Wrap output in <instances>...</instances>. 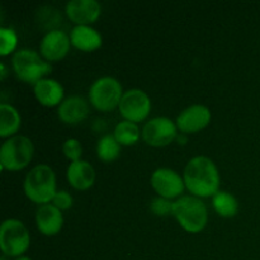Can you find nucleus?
Instances as JSON below:
<instances>
[{
    "label": "nucleus",
    "mask_w": 260,
    "mask_h": 260,
    "mask_svg": "<svg viewBox=\"0 0 260 260\" xmlns=\"http://www.w3.org/2000/svg\"><path fill=\"white\" fill-rule=\"evenodd\" d=\"M185 188L197 198L213 197L220 192V173L215 162L207 156L189 160L183 174Z\"/></svg>",
    "instance_id": "nucleus-1"
},
{
    "label": "nucleus",
    "mask_w": 260,
    "mask_h": 260,
    "mask_svg": "<svg viewBox=\"0 0 260 260\" xmlns=\"http://www.w3.org/2000/svg\"><path fill=\"white\" fill-rule=\"evenodd\" d=\"M113 136L121 146H132L140 140L139 126L134 122L122 121L114 128Z\"/></svg>",
    "instance_id": "nucleus-22"
},
{
    "label": "nucleus",
    "mask_w": 260,
    "mask_h": 260,
    "mask_svg": "<svg viewBox=\"0 0 260 260\" xmlns=\"http://www.w3.org/2000/svg\"><path fill=\"white\" fill-rule=\"evenodd\" d=\"M173 216L180 228L187 233L197 234L206 228L208 221L207 207L201 198L194 196H183L174 202Z\"/></svg>",
    "instance_id": "nucleus-3"
},
{
    "label": "nucleus",
    "mask_w": 260,
    "mask_h": 260,
    "mask_svg": "<svg viewBox=\"0 0 260 260\" xmlns=\"http://www.w3.org/2000/svg\"><path fill=\"white\" fill-rule=\"evenodd\" d=\"M212 198L213 208H215L216 213L218 216L225 218H230L236 216L239 210V205L236 198L231 193L225 192V190H220Z\"/></svg>",
    "instance_id": "nucleus-20"
},
{
    "label": "nucleus",
    "mask_w": 260,
    "mask_h": 260,
    "mask_svg": "<svg viewBox=\"0 0 260 260\" xmlns=\"http://www.w3.org/2000/svg\"><path fill=\"white\" fill-rule=\"evenodd\" d=\"M68 182L74 189L76 190H88L89 188L93 187L95 182V170L84 160H78V161L70 162L66 172Z\"/></svg>",
    "instance_id": "nucleus-16"
},
{
    "label": "nucleus",
    "mask_w": 260,
    "mask_h": 260,
    "mask_svg": "<svg viewBox=\"0 0 260 260\" xmlns=\"http://www.w3.org/2000/svg\"><path fill=\"white\" fill-rule=\"evenodd\" d=\"M173 207H174V202L162 197L154 198L151 205H150L151 212L154 213L155 216H159V217L173 216Z\"/></svg>",
    "instance_id": "nucleus-24"
},
{
    "label": "nucleus",
    "mask_w": 260,
    "mask_h": 260,
    "mask_svg": "<svg viewBox=\"0 0 260 260\" xmlns=\"http://www.w3.org/2000/svg\"><path fill=\"white\" fill-rule=\"evenodd\" d=\"M121 83L112 76H103L94 81L89 90L91 106L101 112H111L119 107L123 96Z\"/></svg>",
    "instance_id": "nucleus-7"
},
{
    "label": "nucleus",
    "mask_w": 260,
    "mask_h": 260,
    "mask_svg": "<svg viewBox=\"0 0 260 260\" xmlns=\"http://www.w3.org/2000/svg\"><path fill=\"white\" fill-rule=\"evenodd\" d=\"M70 36L62 30L53 29L46 33L41 40L40 53L47 62H57L66 57L70 51Z\"/></svg>",
    "instance_id": "nucleus-11"
},
{
    "label": "nucleus",
    "mask_w": 260,
    "mask_h": 260,
    "mask_svg": "<svg viewBox=\"0 0 260 260\" xmlns=\"http://www.w3.org/2000/svg\"><path fill=\"white\" fill-rule=\"evenodd\" d=\"M36 225L45 236L57 235L63 226L62 212L52 203L40 206L36 212Z\"/></svg>",
    "instance_id": "nucleus-14"
},
{
    "label": "nucleus",
    "mask_w": 260,
    "mask_h": 260,
    "mask_svg": "<svg viewBox=\"0 0 260 260\" xmlns=\"http://www.w3.org/2000/svg\"><path fill=\"white\" fill-rule=\"evenodd\" d=\"M151 185L159 197L167 200L180 198L185 189L184 179L169 168H159L155 170L151 175Z\"/></svg>",
    "instance_id": "nucleus-10"
},
{
    "label": "nucleus",
    "mask_w": 260,
    "mask_h": 260,
    "mask_svg": "<svg viewBox=\"0 0 260 260\" xmlns=\"http://www.w3.org/2000/svg\"><path fill=\"white\" fill-rule=\"evenodd\" d=\"M0 69H2V80H4L5 75H7V69H5L4 63H2V65H0Z\"/></svg>",
    "instance_id": "nucleus-27"
},
{
    "label": "nucleus",
    "mask_w": 260,
    "mask_h": 260,
    "mask_svg": "<svg viewBox=\"0 0 260 260\" xmlns=\"http://www.w3.org/2000/svg\"><path fill=\"white\" fill-rule=\"evenodd\" d=\"M35 154L32 140L27 136H13L0 147V165L3 170L18 172L29 165Z\"/></svg>",
    "instance_id": "nucleus-4"
},
{
    "label": "nucleus",
    "mask_w": 260,
    "mask_h": 260,
    "mask_svg": "<svg viewBox=\"0 0 260 260\" xmlns=\"http://www.w3.org/2000/svg\"><path fill=\"white\" fill-rule=\"evenodd\" d=\"M20 114L13 106L7 103L0 104V137H13L20 128ZM17 136V135H15Z\"/></svg>",
    "instance_id": "nucleus-19"
},
{
    "label": "nucleus",
    "mask_w": 260,
    "mask_h": 260,
    "mask_svg": "<svg viewBox=\"0 0 260 260\" xmlns=\"http://www.w3.org/2000/svg\"><path fill=\"white\" fill-rule=\"evenodd\" d=\"M57 116L61 122L66 124H79L89 116V104L84 98L78 95L63 99L58 106Z\"/></svg>",
    "instance_id": "nucleus-15"
},
{
    "label": "nucleus",
    "mask_w": 260,
    "mask_h": 260,
    "mask_svg": "<svg viewBox=\"0 0 260 260\" xmlns=\"http://www.w3.org/2000/svg\"><path fill=\"white\" fill-rule=\"evenodd\" d=\"M15 260H32V259L27 258V256H20V258H17Z\"/></svg>",
    "instance_id": "nucleus-28"
},
{
    "label": "nucleus",
    "mask_w": 260,
    "mask_h": 260,
    "mask_svg": "<svg viewBox=\"0 0 260 260\" xmlns=\"http://www.w3.org/2000/svg\"><path fill=\"white\" fill-rule=\"evenodd\" d=\"M121 152V145L113 135H104L96 145V155L99 160L104 162H112L118 159Z\"/></svg>",
    "instance_id": "nucleus-21"
},
{
    "label": "nucleus",
    "mask_w": 260,
    "mask_h": 260,
    "mask_svg": "<svg viewBox=\"0 0 260 260\" xmlns=\"http://www.w3.org/2000/svg\"><path fill=\"white\" fill-rule=\"evenodd\" d=\"M118 109L124 121L137 124L149 117L151 112V101L141 89H129L124 91Z\"/></svg>",
    "instance_id": "nucleus-8"
},
{
    "label": "nucleus",
    "mask_w": 260,
    "mask_h": 260,
    "mask_svg": "<svg viewBox=\"0 0 260 260\" xmlns=\"http://www.w3.org/2000/svg\"><path fill=\"white\" fill-rule=\"evenodd\" d=\"M178 127L167 117H156L147 122L142 128V139L149 146L164 147L178 137Z\"/></svg>",
    "instance_id": "nucleus-9"
},
{
    "label": "nucleus",
    "mask_w": 260,
    "mask_h": 260,
    "mask_svg": "<svg viewBox=\"0 0 260 260\" xmlns=\"http://www.w3.org/2000/svg\"><path fill=\"white\" fill-rule=\"evenodd\" d=\"M33 91L38 103L45 107L60 106L63 102V88L55 79H42L33 85Z\"/></svg>",
    "instance_id": "nucleus-18"
},
{
    "label": "nucleus",
    "mask_w": 260,
    "mask_h": 260,
    "mask_svg": "<svg viewBox=\"0 0 260 260\" xmlns=\"http://www.w3.org/2000/svg\"><path fill=\"white\" fill-rule=\"evenodd\" d=\"M211 117H212L211 111L207 107L202 104H194L180 112L175 124L178 129L184 135L196 134L205 129L210 124Z\"/></svg>",
    "instance_id": "nucleus-12"
},
{
    "label": "nucleus",
    "mask_w": 260,
    "mask_h": 260,
    "mask_svg": "<svg viewBox=\"0 0 260 260\" xmlns=\"http://www.w3.org/2000/svg\"><path fill=\"white\" fill-rule=\"evenodd\" d=\"M65 10L69 19L76 25L93 24L102 14V7L96 0H71Z\"/></svg>",
    "instance_id": "nucleus-13"
},
{
    "label": "nucleus",
    "mask_w": 260,
    "mask_h": 260,
    "mask_svg": "<svg viewBox=\"0 0 260 260\" xmlns=\"http://www.w3.org/2000/svg\"><path fill=\"white\" fill-rule=\"evenodd\" d=\"M30 246V234L24 223L8 218L0 226V249L9 258H20Z\"/></svg>",
    "instance_id": "nucleus-6"
},
{
    "label": "nucleus",
    "mask_w": 260,
    "mask_h": 260,
    "mask_svg": "<svg viewBox=\"0 0 260 260\" xmlns=\"http://www.w3.org/2000/svg\"><path fill=\"white\" fill-rule=\"evenodd\" d=\"M52 205L60 211L69 210L73 206V197L66 190H57V193H56L52 200Z\"/></svg>",
    "instance_id": "nucleus-26"
},
{
    "label": "nucleus",
    "mask_w": 260,
    "mask_h": 260,
    "mask_svg": "<svg viewBox=\"0 0 260 260\" xmlns=\"http://www.w3.org/2000/svg\"><path fill=\"white\" fill-rule=\"evenodd\" d=\"M17 35L12 28H0V55L3 57L10 55L17 47Z\"/></svg>",
    "instance_id": "nucleus-23"
},
{
    "label": "nucleus",
    "mask_w": 260,
    "mask_h": 260,
    "mask_svg": "<svg viewBox=\"0 0 260 260\" xmlns=\"http://www.w3.org/2000/svg\"><path fill=\"white\" fill-rule=\"evenodd\" d=\"M24 193L28 200L37 205H48L57 193L56 175L51 167L46 164L36 165L24 179Z\"/></svg>",
    "instance_id": "nucleus-2"
},
{
    "label": "nucleus",
    "mask_w": 260,
    "mask_h": 260,
    "mask_svg": "<svg viewBox=\"0 0 260 260\" xmlns=\"http://www.w3.org/2000/svg\"><path fill=\"white\" fill-rule=\"evenodd\" d=\"M12 66L18 79L27 84H36L51 73L52 66L33 50H20L14 53Z\"/></svg>",
    "instance_id": "nucleus-5"
},
{
    "label": "nucleus",
    "mask_w": 260,
    "mask_h": 260,
    "mask_svg": "<svg viewBox=\"0 0 260 260\" xmlns=\"http://www.w3.org/2000/svg\"><path fill=\"white\" fill-rule=\"evenodd\" d=\"M62 152L66 159L70 160L71 162L78 161V160H80L81 154H83V146H81L79 140L69 139L63 142Z\"/></svg>",
    "instance_id": "nucleus-25"
},
{
    "label": "nucleus",
    "mask_w": 260,
    "mask_h": 260,
    "mask_svg": "<svg viewBox=\"0 0 260 260\" xmlns=\"http://www.w3.org/2000/svg\"><path fill=\"white\" fill-rule=\"evenodd\" d=\"M71 46L83 52H93L102 46V36L90 25H75L70 33Z\"/></svg>",
    "instance_id": "nucleus-17"
}]
</instances>
